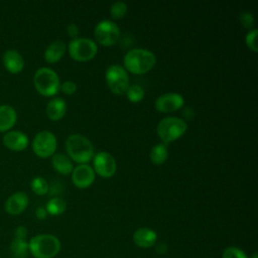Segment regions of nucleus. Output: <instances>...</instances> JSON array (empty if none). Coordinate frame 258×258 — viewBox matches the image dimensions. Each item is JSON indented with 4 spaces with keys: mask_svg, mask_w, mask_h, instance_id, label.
<instances>
[{
    "mask_svg": "<svg viewBox=\"0 0 258 258\" xmlns=\"http://www.w3.org/2000/svg\"><path fill=\"white\" fill-rule=\"evenodd\" d=\"M59 239L51 234H39L28 242V251L34 258H53L60 251Z\"/></svg>",
    "mask_w": 258,
    "mask_h": 258,
    "instance_id": "obj_1",
    "label": "nucleus"
},
{
    "mask_svg": "<svg viewBox=\"0 0 258 258\" xmlns=\"http://www.w3.org/2000/svg\"><path fill=\"white\" fill-rule=\"evenodd\" d=\"M156 62L155 54L145 48H132L124 56L125 68L133 74L141 75L150 71Z\"/></svg>",
    "mask_w": 258,
    "mask_h": 258,
    "instance_id": "obj_2",
    "label": "nucleus"
},
{
    "mask_svg": "<svg viewBox=\"0 0 258 258\" xmlns=\"http://www.w3.org/2000/svg\"><path fill=\"white\" fill-rule=\"evenodd\" d=\"M66 149L70 157L78 163H87L94 156L92 142L82 134H71L66 139Z\"/></svg>",
    "mask_w": 258,
    "mask_h": 258,
    "instance_id": "obj_3",
    "label": "nucleus"
},
{
    "mask_svg": "<svg viewBox=\"0 0 258 258\" xmlns=\"http://www.w3.org/2000/svg\"><path fill=\"white\" fill-rule=\"evenodd\" d=\"M33 83L37 92L46 97L56 95L60 87L57 74L50 68L46 67L40 68L35 72Z\"/></svg>",
    "mask_w": 258,
    "mask_h": 258,
    "instance_id": "obj_4",
    "label": "nucleus"
},
{
    "mask_svg": "<svg viewBox=\"0 0 258 258\" xmlns=\"http://www.w3.org/2000/svg\"><path fill=\"white\" fill-rule=\"evenodd\" d=\"M187 129L186 122L178 117L168 116L161 119L157 124V134L162 143H169L178 139Z\"/></svg>",
    "mask_w": 258,
    "mask_h": 258,
    "instance_id": "obj_5",
    "label": "nucleus"
},
{
    "mask_svg": "<svg viewBox=\"0 0 258 258\" xmlns=\"http://www.w3.org/2000/svg\"><path fill=\"white\" fill-rule=\"evenodd\" d=\"M97 51V43L88 37H77L69 43V53L76 60H89L96 55Z\"/></svg>",
    "mask_w": 258,
    "mask_h": 258,
    "instance_id": "obj_6",
    "label": "nucleus"
},
{
    "mask_svg": "<svg viewBox=\"0 0 258 258\" xmlns=\"http://www.w3.org/2000/svg\"><path fill=\"white\" fill-rule=\"evenodd\" d=\"M106 81L110 90L117 94H125L129 87V77L126 70L119 64H111L106 71Z\"/></svg>",
    "mask_w": 258,
    "mask_h": 258,
    "instance_id": "obj_7",
    "label": "nucleus"
},
{
    "mask_svg": "<svg viewBox=\"0 0 258 258\" xmlns=\"http://www.w3.org/2000/svg\"><path fill=\"white\" fill-rule=\"evenodd\" d=\"M56 138L50 131L43 130L38 132L32 141L33 152L41 157L46 158L54 154L56 150Z\"/></svg>",
    "mask_w": 258,
    "mask_h": 258,
    "instance_id": "obj_8",
    "label": "nucleus"
},
{
    "mask_svg": "<svg viewBox=\"0 0 258 258\" xmlns=\"http://www.w3.org/2000/svg\"><path fill=\"white\" fill-rule=\"evenodd\" d=\"M94 34L99 43L109 46L116 43L119 39L120 29L112 20L104 19L97 23L94 29Z\"/></svg>",
    "mask_w": 258,
    "mask_h": 258,
    "instance_id": "obj_9",
    "label": "nucleus"
},
{
    "mask_svg": "<svg viewBox=\"0 0 258 258\" xmlns=\"http://www.w3.org/2000/svg\"><path fill=\"white\" fill-rule=\"evenodd\" d=\"M94 171L103 177H111L117 169L116 160L109 152L100 151L93 156Z\"/></svg>",
    "mask_w": 258,
    "mask_h": 258,
    "instance_id": "obj_10",
    "label": "nucleus"
},
{
    "mask_svg": "<svg viewBox=\"0 0 258 258\" xmlns=\"http://www.w3.org/2000/svg\"><path fill=\"white\" fill-rule=\"evenodd\" d=\"M184 104L183 97L178 93H165L155 100V108L159 112L167 113L180 109Z\"/></svg>",
    "mask_w": 258,
    "mask_h": 258,
    "instance_id": "obj_11",
    "label": "nucleus"
},
{
    "mask_svg": "<svg viewBox=\"0 0 258 258\" xmlns=\"http://www.w3.org/2000/svg\"><path fill=\"white\" fill-rule=\"evenodd\" d=\"M72 180L77 187L86 188L95 180V171L87 163L79 164L72 171Z\"/></svg>",
    "mask_w": 258,
    "mask_h": 258,
    "instance_id": "obj_12",
    "label": "nucleus"
},
{
    "mask_svg": "<svg viewBox=\"0 0 258 258\" xmlns=\"http://www.w3.org/2000/svg\"><path fill=\"white\" fill-rule=\"evenodd\" d=\"M29 203L28 196L24 191L12 194L5 202V211L12 216H16L25 211Z\"/></svg>",
    "mask_w": 258,
    "mask_h": 258,
    "instance_id": "obj_13",
    "label": "nucleus"
},
{
    "mask_svg": "<svg viewBox=\"0 0 258 258\" xmlns=\"http://www.w3.org/2000/svg\"><path fill=\"white\" fill-rule=\"evenodd\" d=\"M28 137L25 133L17 130L8 131L3 137L4 145L14 151L24 150L28 145Z\"/></svg>",
    "mask_w": 258,
    "mask_h": 258,
    "instance_id": "obj_14",
    "label": "nucleus"
},
{
    "mask_svg": "<svg viewBox=\"0 0 258 258\" xmlns=\"http://www.w3.org/2000/svg\"><path fill=\"white\" fill-rule=\"evenodd\" d=\"M2 61L5 69L11 74H18L24 68V59L22 55L14 49L6 50L2 55Z\"/></svg>",
    "mask_w": 258,
    "mask_h": 258,
    "instance_id": "obj_15",
    "label": "nucleus"
},
{
    "mask_svg": "<svg viewBox=\"0 0 258 258\" xmlns=\"http://www.w3.org/2000/svg\"><path fill=\"white\" fill-rule=\"evenodd\" d=\"M133 241L135 245L140 248H150L155 245L157 241V234L150 228L142 227L134 232Z\"/></svg>",
    "mask_w": 258,
    "mask_h": 258,
    "instance_id": "obj_16",
    "label": "nucleus"
},
{
    "mask_svg": "<svg viewBox=\"0 0 258 258\" xmlns=\"http://www.w3.org/2000/svg\"><path fill=\"white\" fill-rule=\"evenodd\" d=\"M46 115L50 120L57 121L61 119L67 112V103L62 98H52L46 105Z\"/></svg>",
    "mask_w": 258,
    "mask_h": 258,
    "instance_id": "obj_17",
    "label": "nucleus"
},
{
    "mask_svg": "<svg viewBox=\"0 0 258 258\" xmlns=\"http://www.w3.org/2000/svg\"><path fill=\"white\" fill-rule=\"evenodd\" d=\"M17 120V113L10 105H0V131L11 129Z\"/></svg>",
    "mask_w": 258,
    "mask_h": 258,
    "instance_id": "obj_18",
    "label": "nucleus"
},
{
    "mask_svg": "<svg viewBox=\"0 0 258 258\" xmlns=\"http://www.w3.org/2000/svg\"><path fill=\"white\" fill-rule=\"evenodd\" d=\"M66 48V43L62 40L57 39L52 41L44 51V59L47 62H56L63 56Z\"/></svg>",
    "mask_w": 258,
    "mask_h": 258,
    "instance_id": "obj_19",
    "label": "nucleus"
},
{
    "mask_svg": "<svg viewBox=\"0 0 258 258\" xmlns=\"http://www.w3.org/2000/svg\"><path fill=\"white\" fill-rule=\"evenodd\" d=\"M51 163L53 168L62 174H68L73 171V162L72 160L62 153H54L51 158Z\"/></svg>",
    "mask_w": 258,
    "mask_h": 258,
    "instance_id": "obj_20",
    "label": "nucleus"
},
{
    "mask_svg": "<svg viewBox=\"0 0 258 258\" xmlns=\"http://www.w3.org/2000/svg\"><path fill=\"white\" fill-rule=\"evenodd\" d=\"M150 160L154 164H162L166 161L168 157V148L165 143H157L155 144L149 153Z\"/></svg>",
    "mask_w": 258,
    "mask_h": 258,
    "instance_id": "obj_21",
    "label": "nucleus"
},
{
    "mask_svg": "<svg viewBox=\"0 0 258 258\" xmlns=\"http://www.w3.org/2000/svg\"><path fill=\"white\" fill-rule=\"evenodd\" d=\"M66 208H67V204L64 200H62L59 197H54L50 199L45 206L47 214L52 216H58L62 214L66 211Z\"/></svg>",
    "mask_w": 258,
    "mask_h": 258,
    "instance_id": "obj_22",
    "label": "nucleus"
},
{
    "mask_svg": "<svg viewBox=\"0 0 258 258\" xmlns=\"http://www.w3.org/2000/svg\"><path fill=\"white\" fill-rule=\"evenodd\" d=\"M10 249L13 252V254L17 257H23L28 251V242L25 239H19L14 238L11 242Z\"/></svg>",
    "mask_w": 258,
    "mask_h": 258,
    "instance_id": "obj_23",
    "label": "nucleus"
},
{
    "mask_svg": "<svg viewBox=\"0 0 258 258\" xmlns=\"http://www.w3.org/2000/svg\"><path fill=\"white\" fill-rule=\"evenodd\" d=\"M31 189L38 196H43L47 194L49 186L47 181L42 176H35L31 180Z\"/></svg>",
    "mask_w": 258,
    "mask_h": 258,
    "instance_id": "obj_24",
    "label": "nucleus"
},
{
    "mask_svg": "<svg viewBox=\"0 0 258 258\" xmlns=\"http://www.w3.org/2000/svg\"><path fill=\"white\" fill-rule=\"evenodd\" d=\"M126 95L129 101L131 102H139L143 99L144 97V90L140 85L137 84H133V85H129L127 91H126Z\"/></svg>",
    "mask_w": 258,
    "mask_h": 258,
    "instance_id": "obj_25",
    "label": "nucleus"
},
{
    "mask_svg": "<svg viewBox=\"0 0 258 258\" xmlns=\"http://www.w3.org/2000/svg\"><path fill=\"white\" fill-rule=\"evenodd\" d=\"M127 12V4L124 1H116L110 7V14L112 18H122Z\"/></svg>",
    "mask_w": 258,
    "mask_h": 258,
    "instance_id": "obj_26",
    "label": "nucleus"
},
{
    "mask_svg": "<svg viewBox=\"0 0 258 258\" xmlns=\"http://www.w3.org/2000/svg\"><path fill=\"white\" fill-rule=\"evenodd\" d=\"M222 258H249V257L246 255V253L242 249L235 246H230L223 251Z\"/></svg>",
    "mask_w": 258,
    "mask_h": 258,
    "instance_id": "obj_27",
    "label": "nucleus"
},
{
    "mask_svg": "<svg viewBox=\"0 0 258 258\" xmlns=\"http://www.w3.org/2000/svg\"><path fill=\"white\" fill-rule=\"evenodd\" d=\"M257 33H258V30L256 28L254 29H251L245 36V42L247 44V46L253 50V51H257V41H256V37H257Z\"/></svg>",
    "mask_w": 258,
    "mask_h": 258,
    "instance_id": "obj_28",
    "label": "nucleus"
},
{
    "mask_svg": "<svg viewBox=\"0 0 258 258\" xmlns=\"http://www.w3.org/2000/svg\"><path fill=\"white\" fill-rule=\"evenodd\" d=\"M239 19L241 24L246 28H251L255 23L254 16L249 11H242L239 15Z\"/></svg>",
    "mask_w": 258,
    "mask_h": 258,
    "instance_id": "obj_29",
    "label": "nucleus"
},
{
    "mask_svg": "<svg viewBox=\"0 0 258 258\" xmlns=\"http://www.w3.org/2000/svg\"><path fill=\"white\" fill-rule=\"evenodd\" d=\"M59 90L67 95H72L77 91V84L73 81H64L60 85Z\"/></svg>",
    "mask_w": 258,
    "mask_h": 258,
    "instance_id": "obj_30",
    "label": "nucleus"
},
{
    "mask_svg": "<svg viewBox=\"0 0 258 258\" xmlns=\"http://www.w3.org/2000/svg\"><path fill=\"white\" fill-rule=\"evenodd\" d=\"M67 31H68V34L74 39V38H77V35L79 34V27L75 23H70L67 26Z\"/></svg>",
    "mask_w": 258,
    "mask_h": 258,
    "instance_id": "obj_31",
    "label": "nucleus"
},
{
    "mask_svg": "<svg viewBox=\"0 0 258 258\" xmlns=\"http://www.w3.org/2000/svg\"><path fill=\"white\" fill-rule=\"evenodd\" d=\"M27 236V229L24 226H18L14 232V238L25 239Z\"/></svg>",
    "mask_w": 258,
    "mask_h": 258,
    "instance_id": "obj_32",
    "label": "nucleus"
},
{
    "mask_svg": "<svg viewBox=\"0 0 258 258\" xmlns=\"http://www.w3.org/2000/svg\"><path fill=\"white\" fill-rule=\"evenodd\" d=\"M35 215H36V218L39 219V220H44L47 216V212H46V209L44 207H39L36 209L35 211Z\"/></svg>",
    "mask_w": 258,
    "mask_h": 258,
    "instance_id": "obj_33",
    "label": "nucleus"
},
{
    "mask_svg": "<svg viewBox=\"0 0 258 258\" xmlns=\"http://www.w3.org/2000/svg\"><path fill=\"white\" fill-rule=\"evenodd\" d=\"M155 249H156V252L158 254H165L167 252V250H168V247H167L165 242H160V243H158L156 245Z\"/></svg>",
    "mask_w": 258,
    "mask_h": 258,
    "instance_id": "obj_34",
    "label": "nucleus"
},
{
    "mask_svg": "<svg viewBox=\"0 0 258 258\" xmlns=\"http://www.w3.org/2000/svg\"><path fill=\"white\" fill-rule=\"evenodd\" d=\"M194 115H195V114H194V111H192L190 108L186 107V108L183 110V116H184L186 119L192 118Z\"/></svg>",
    "mask_w": 258,
    "mask_h": 258,
    "instance_id": "obj_35",
    "label": "nucleus"
},
{
    "mask_svg": "<svg viewBox=\"0 0 258 258\" xmlns=\"http://www.w3.org/2000/svg\"><path fill=\"white\" fill-rule=\"evenodd\" d=\"M250 258H258V254L255 252V253H253V254H252V256H251Z\"/></svg>",
    "mask_w": 258,
    "mask_h": 258,
    "instance_id": "obj_36",
    "label": "nucleus"
}]
</instances>
